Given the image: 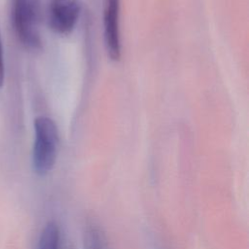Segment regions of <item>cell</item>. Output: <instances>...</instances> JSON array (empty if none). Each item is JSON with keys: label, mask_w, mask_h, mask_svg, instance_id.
<instances>
[{"label": "cell", "mask_w": 249, "mask_h": 249, "mask_svg": "<svg viewBox=\"0 0 249 249\" xmlns=\"http://www.w3.org/2000/svg\"><path fill=\"white\" fill-rule=\"evenodd\" d=\"M37 249H59V230L55 223L50 222L45 226Z\"/></svg>", "instance_id": "6"}, {"label": "cell", "mask_w": 249, "mask_h": 249, "mask_svg": "<svg viewBox=\"0 0 249 249\" xmlns=\"http://www.w3.org/2000/svg\"><path fill=\"white\" fill-rule=\"evenodd\" d=\"M120 4L121 0H104L103 26L104 42L110 59L117 61L121 58L120 39Z\"/></svg>", "instance_id": "4"}, {"label": "cell", "mask_w": 249, "mask_h": 249, "mask_svg": "<svg viewBox=\"0 0 249 249\" xmlns=\"http://www.w3.org/2000/svg\"><path fill=\"white\" fill-rule=\"evenodd\" d=\"M81 12L79 0H52L49 9L51 28L61 35H67L74 29Z\"/></svg>", "instance_id": "3"}, {"label": "cell", "mask_w": 249, "mask_h": 249, "mask_svg": "<svg viewBox=\"0 0 249 249\" xmlns=\"http://www.w3.org/2000/svg\"><path fill=\"white\" fill-rule=\"evenodd\" d=\"M34 131L33 167L37 174L45 175L55 163L58 148L57 127L51 118L39 116L34 121Z\"/></svg>", "instance_id": "1"}, {"label": "cell", "mask_w": 249, "mask_h": 249, "mask_svg": "<svg viewBox=\"0 0 249 249\" xmlns=\"http://www.w3.org/2000/svg\"><path fill=\"white\" fill-rule=\"evenodd\" d=\"M84 249H108L103 231L93 223L86 227L84 232Z\"/></svg>", "instance_id": "5"}, {"label": "cell", "mask_w": 249, "mask_h": 249, "mask_svg": "<svg viewBox=\"0 0 249 249\" xmlns=\"http://www.w3.org/2000/svg\"><path fill=\"white\" fill-rule=\"evenodd\" d=\"M40 0H15L14 24L19 40L30 49L41 45Z\"/></svg>", "instance_id": "2"}, {"label": "cell", "mask_w": 249, "mask_h": 249, "mask_svg": "<svg viewBox=\"0 0 249 249\" xmlns=\"http://www.w3.org/2000/svg\"><path fill=\"white\" fill-rule=\"evenodd\" d=\"M4 76H5V69H4V59H3V48H2V42L0 37V88L3 86Z\"/></svg>", "instance_id": "7"}]
</instances>
